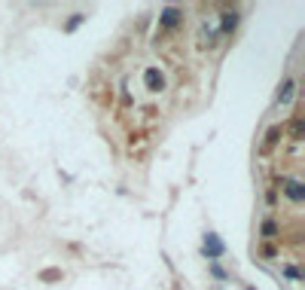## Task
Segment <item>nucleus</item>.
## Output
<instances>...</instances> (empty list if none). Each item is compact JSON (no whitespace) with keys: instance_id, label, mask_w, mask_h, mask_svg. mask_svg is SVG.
Instances as JSON below:
<instances>
[{"instance_id":"f257e3e1","label":"nucleus","mask_w":305,"mask_h":290,"mask_svg":"<svg viewBox=\"0 0 305 290\" xmlns=\"http://www.w3.org/2000/svg\"><path fill=\"white\" fill-rule=\"evenodd\" d=\"M144 83H147V89H150V92H159V89L165 86V76H162V70H159V67H150V70L144 73Z\"/></svg>"},{"instance_id":"f03ea898","label":"nucleus","mask_w":305,"mask_h":290,"mask_svg":"<svg viewBox=\"0 0 305 290\" xmlns=\"http://www.w3.org/2000/svg\"><path fill=\"white\" fill-rule=\"evenodd\" d=\"M235 24H238V12H235V9H226L223 18H220V34H232Z\"/></svg>"},{"instance_id":"7ed1b4c3","label":"nucleus","mask_w":305,"mask_h":290,"mask_svg":"<svg viewBox=\"0 0 305 290\" xmlns=\"http://www.w3.org/2000/svg\"><path fill=\"white\" fill-rule=\"evenodd\" d=\"M205 254H208L211 260L223 257V242H220L217 235H208V239H205Z\"/></svg>"},{"instance_id":"20e7f679","label":"nucleus","mask_w":305,"mask_h":290,"mask_svg":"<svg viewBox=\"0 0 305 290\" xmlns=\"http://www.w3.org/2000/svg\"><path fill=\"white\" fill-rule=\"evenodd\" d=\"M159 21H162V28H174V24L180 21V9H174V6H168V9L162 12V18H159Z\"/></svg>"},{"instance_id":"39448f33","label":"nucleus","mask_w":305,"mask_h":290,"mask_svg":"<svg viewBox=\"0 0 305 290\" xmlns=\"http://www.w3.org/2000/svg\"><path fill=\"white\" fill-rule=\"evenodd\" d=\"M293 92H296V83H293V80H287V83H284V86L278 89V104H290Z\"/></svg>"},{"instance_id":"423d86ee","label":"nucleus","mask_w":305,"mask_h":290,"mask_svg":"<svg viewBox=\"0 0 305 290\" xmlns=\"http://www.w3.org/2000/svg\"><path fill=\"white\" fill-rule=\"evenodd\" d=\"M284 190H287V196H290L293 202H302V183H299V180H287Z\"/></svg>"},{"instance_id":"0eeeda50","label":"nucleus","mask_w":305,"mask_h":290,"mask_svg":"<svg viewBox=\"0 0 305 290\" xmlns=\"http://www.w3.org/2000/svg\"><path fill=\"white\" fill-rule=\"evenodd\" d=\"M281 135H284V128H281V125H272V128H269V135H266V147L278 144V138H281Z\"/></svg>"},{"instance_id":"6e6552de","label":"nucleus","mask_w":305,"mask_h":290,"mask_svg":"<svg viewBox=\"0 0 305 290\" xmlns=\"http://www.w3.org/2000/svg\"><path fill=\"white\" fill-rule=\"evenodd\" d=\"M263 235H266V239H275V235H278V226H275L272 220H266V223H263Z\"/></svg>"},{"instance_id":"1a4fd4ad","label":"nucleus","mask_w":305,"mask_h":290,"mask_svg":"<svg viewBox=\"0 0 305 290\" xmlns=\"http://www.w3.org/2000/svg\"><path fill=\"white\" fill-rule=\"evenodd\" d=\"M82 18H86V15H82V12H76V15H73V18H70V21H67V31H76V28H79V21H82Z\"/></svg>"}]
</instances>
